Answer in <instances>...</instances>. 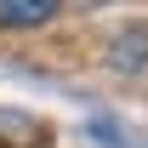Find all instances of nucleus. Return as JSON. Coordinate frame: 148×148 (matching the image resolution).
<instances>
[{"mask_svg": "<svg viewBox=\"0 0 148 148\" xmlns=\"http://www.w3.org/2000/svg\"><path fill=\"white\" fill-rule=\"evenodd\" d=\"M63 12V0H0V29H40Z\"/></svg>", "mask_w": 148, "mask_h": 148, "instance_id": "1", "label": "nucleus"}, {"mask_svg": "<svg viewBox=\"0 0 148 148\" xmlns=\"http://www.w3.org/2000/svg\"><path fill=\"white\" fill-rule=\"evenodd\" d=\"M108 63H114L120 74H137V69L148 63V29H143V23H131V29H120V34H114Z\"/></svg>", "mask_w": 148, "mask_h": 148, "instance_id": "2", "label": "nucleus"}]
</instances>
